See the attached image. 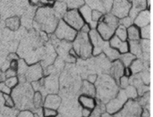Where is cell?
<instances>
[{"mask_svg":"<svg viewBox=\"0 0 153 117\" xmlns=\"http://www.w3.org/2000/svg\"><path fill=\"white\" fill-rule=\"evenodd\" d=\"M96 89V97L101 103L105 104L117 95L119 90V85L110 75L103 74L97 77L95 83Z\"/></svg>","mask_w":153,"mask_h":117,"instance_id":"6da1fadb","label":"cell"},{"mask_svg":"<svg viewBox=\"0 0 153 117\" xmlns=\"http://www.w3.org/2000/svg\"><path fill=\"white\" fill-rule=\"evenodd\" d=\"M34 93L35 91L29 82L20 81L16 87L12 89L11 93L15 107L21 110H30L33 112V97Z\"/></svg>","mask_w":153,"mask_h":117,"instance_id":"7a4b0ae2","label":"cell"},{"mask_svg":"<svg viewBox=\"0 0 153 117\" xmlns=\"http://www.w3.org/2000/svg\"><path fill=\"white\" fill-rule=\"evenodd\" d=\"M59 21L53 10L48 7H40L35 15L36 24L42 30L48 34L54 32Z\"/></svg>","mask_w":153,"mask_h":117,"instance_id":"3957f363","label":"cell"},{"mask_svg":"<svg viewBox=\"0 0 153 117\" xmlns=\"http://www.w3.org/2000/svg\"><path fill=\"white\" fill-rule=\"evenodd\" d=\"M72 48L77 54L78 58L88 59L92 56V45L88 33L79 31L78 33L72 43Z\"/></svg>","mask_w":153,"mask_h":117,"instance_id":"277c9868","label":"cell"},{"mask_svg":"<svg viewBox=\"0 0 153 117\" xmlns=\"http://www.w3.org/2000/svg\"><path fill=\"white\" fill-rule=\"evenodd\" d=\"M128 99V98L127 97L124 89H120L117 95L114 98L109 100L105 104L106 112L109 113V115H115V113H118L119 110L123 109V106L127 103Z\"/></svg>","mask_w":153,"mask_h":117,"instance_id":"5b68a950","label":"cell"},{"mask_svg":"<svg viewBox=\"0 0 153 117\" xmlns=\"http://www.w3.org/2000/svg\"><path fill=\"white\" fill-rule=\"evenodd\" d=\"M78 31L70 27L68 24L64 22V20L60 19L54 30V35L56 38L68 42H73L75 39Z\"/></svg>","mask_w":153,"mask_h":117,"instance_id":"8992f818","label":"cell"},{"mask_svg":"<svg viewBox=\"0 0 153 117\" xmlns=\"http://www.w3.org/2000/svg\"><path fill=\"white\" fill-rule=\"evenodd\" d=\"M59 90V81L58 76L54 74H48L42 78V86L40 92L43 97L48 94H57Z\"/></svg>","mask_w":153,"mask_h":117,"instance_id":"52a82bcc","label":"cell"},{"mask_svg":"<svg viewBox=\"0 0 153 117\" xmlns=\"http://www.w3.org/2000/svg\"><path fill=\"white\" fill-rule=\"evenodd\" d=\"M62 19L70 27L77 31H79L85 24L83 18L82 17L78 10H68L64 15Z\"/></svg>","mask_w":153,"mask_h":117,"instance_id":"ba28073f","label":"cell"},{"mask_svg":"<svg viewBox=\"0 0 153 117\" xmlns=\"http://www.w3.org/2000/svg\"><path fill=\"white\" fill-rule=\"evenodd\" d=\"M131 4L128 0H114L111 7V14L119 19L128 16Z\"/></svg>","mask_w":153,"mask_h":117,"instance_id":"9c48e42d","label":"cell"},{"mask_svg":"<svg viewBox=\"0 0 153 117\" xmlns=\"http://www.w3.org/2000/svg\"><path fill=\"white\" fill-rule=\"evenodd\" d=\"M44 70L40 63H35L29 65L24 78L27 82H33L41 79L43 78Z\"/></svg>","mask_w":153,"mask_h":117,"instance_id":"30bf717a","label":"cell"},{"mask_svg":"<svg viewBox=\"0 0 153 117\" xmlns=\"http://www.w3.org/2000/svg\"><path fill=\"white\" fill-rule=\"evenodd\" d=\"M102 19L103 17L101 18V19L99 21L98 23H97L96 30L104 41H108L114 35L115 30L116 29L104 22V21H102Z\"/></svg>","mask_w":153,"mask_h":117,"instance_id":"8fae6325","label":"cell"},{"mask_svg":"<svg viewBox=\"0 0 153 117\" xmlns=\"http://www.w3.org/2000/svg\"><path fill=\"white\" fill-rule=\"evenodd\" d=\"M125 67L119 59L111 61L109 68V73L119 85V80L123 76Z\"/></svg>","mask_w":153,"mask_h":117,"instance_id":"7c38bea8","label":"cell"},{"mask_svg":"<svg viewBox=\"0 0 153 117\" xmlns=\"http://www.w3.org/2000/svg\"><path fill=\"white\" fill-rule=\"evenodd\" d=\"M108 41L110 47L118 51L120 54L128 52V42L127 41H122L115 35H114Z\"/></svg>","mask_w":153,"mask_h":117,"instance_id":"4fadbf2b","label":"cell"},{"mask_svg":"<svg viewBox=\"0 0 153 117\" xmlns=\"http://www.w3.org/2000/svg\"><path fill=\"white\" fill-rule=\"evenodd\" d=\"M62 97L57 94H48L44 97L43 107L50 108L54 110L59 109L61 103Z\"/></svg>","mask_w":153,"mask_h":117,"instance_id":"5bb4252c","label":"cell"},{"mask_svg":"<svg viewBox=\"0 0 153 117\" xmlns=\"http://www.w3.org/2000/svg\"><path fill=\"white\" fill-rule=\"evenodd\" d=\"M133 23L139 28L151 24V11L147 9L140 11L134 19Z\"/></svg>","mask_w":153,"mask_h":117,"instance_id":"9a60e30c","label":"cell"},{"mask_svg":"<svg viewBox=\"0 0 153 117\" xmlns=\"http://www.w3.org/2000/svg\"><path fill=\"white\" fill-rule=\"evenodd\" d=\"M79 12L82 17L83 18L85 23H87L90 25L91 29L96 28L97 23L94 22L91 18V9L88 5H84L79 9Z\"/></svg>","mask_w":153,"mask_h":117,"instance_id":"2e32d148","label":"cell"},{"mask_svg":"<svg viewBox=\"0 0 153 117\" xmlns=\"http://www.w3.org/2000/svg\"><path fill=\"white\" fill-rule=\"evenodd\" d=\"M78 103L82 108H86L90 110H94L97 104V101L94 97H91L87 95H79L78 99Z\"/></svg>","mask_w":153,"mask_h":117,"instance_id":"e0dca14e","label":"cell"},{"mask_svg":"<svg viewBox=\"0 0 153 117\" xmlns=\"http://www.w3.org/2000/svg\"><path fill=\"white\" fill-rule=\"evenodd\" d=\"M80 91L82 95H87V96H90L91 97H96V89L95 85L88 82L87 80H84L82 82Z\"/></svg>","mask_w":153,"mask_h":117,"instance_id":"ac0fdd59","label":"cell"},{"mask_svg":"<svg viewBox=\"0 0 153 117\" xmlns=\"http://www.w3.org/2000/svg\"><path fill=\"white\" fill-rule=\"evenodd\" d=\"M128 52L135 56L137 58H141L143 52L140 41H128Z\"/></svg>","mask_w":153,"mask_h":117,"instance_id":"d6986e66","label":"cell"},{"mask_svg":"<svg viewBox=\"0 0 153 117\" xmlns=\"http://www.w3.org/2000/svg\"><path fill=\"white\" fill-rule=\"evenodd\" d=\"M54 10L53 11L55 15L59 18L61 17H64L66 11H68V7L66 3L62 1H56L54 4Z\"/></svg>","mask_w":153,"mask_h":117,"instance_id":"ffe728a7","label":"cell"},{"mask_svg":"<svg viewBox=\"0 0 153 117\" xmlns=\"http://www.w3.org/2000/svg\"><path fill=\"white\" fill-rule=\"evenodd\" d=\"M127 40L128 41H140V29L134 24L128 27L127 29Z\"/></svg>","mask_w":153,"mask_h":117,"instance_id":"44dd1931","label":"cell"},{"mask_svg":"<svg viewBox=\"0 0 153 117\" xmlns=\"http://www.w3.org/2000/svg\"><path fill=\"white\" fill-rule=\"evenodd\" d=\"M145 64L146 63L144 62V61L141 60V58H136L129 66L133 75L137 74V73L143 72L144 68H145Z\"/></svg>","mask_w":153,"mask_h":117,"instance_id":"7402d4cb","label":"cell"},{"mask_svg":"<svg viewBox=\"0 0 153 117\" xmlns=\"http://www.w3.org/2000/svg\"><path fill=\"white\" fill-rule=\"evenodd\" d=\"M43 103H44V97L43 95L40 91H35L34 95L33 97V104L34 107L35 112L36 109H42L43 107Z\"/></svg>","mask_w":153,"mask_h":117,"instance_id":"603a6c76","label":"cell"},{"mask_svg":"<svg viewBox=\"0 0 153 117\" xmlns=\"http://www.w3.org/2000/svg\"><path fill=\"white\" fill-rule=\"evenodd\" d=\"M137 57L134 56L133 54L130 53L129 52H127V53L120 54L118 59L121 61V62L123 64L125 67H129L131 64H132L133 61L135 60Z\"/></svg>","mask_w":153,"mask_h":117,"instance_id":"cb8c5ba5","label":"cell"},{"mask_svg":"<svg viewBox=\"0 0 153 117\" xmlns=\"http://www.w3.org/2000/svg\"><path fill=\"white\" fill-rule=\"evenodd\" d=\"M137 102L143 109H146L151 111V97H150V91L144 94L143 96L140 97Z\"/></svg>","mask_w":153,"mask_h":117,"instance_id":"d4e9b609","label":"cell"},{"mask_svg":"<svg viewBox=\"0 0 153 117\" xmlns=\"http://www.w3.org/2000/svg\"><path fill=\"white\" fill-rule=\"evenodd\" d=\"M6 27L11 30H16L20 26V20L17 17H12L5 21Z\"/></svg>","mask_w":153,"mask_h":117,"instance_id":"484cf974","label":"cell"},{"mask_svg":"<svg viewBox=\"0 0 153 117\" xmlns=\"http://www.w3.org/2000/svg\"><path fill=\"white\" fill-rule=\"evenodd\" d=\"M114 35L117 36V38L121 40L122 41H127V28L121 24H119L117 29L115 30Z\"/></svg>","mask_w":153,"mask_h":117,"instance_id":"4316f807","label":"cell"},{"mask_svg":"<svg viewBox=\"0 0 153 117\" xmlns=\"http://www.w3.org/2000/svg\"><path fill=\"white\" fill-rule=\"evenodd\" d=\"M124 91L128 99H137L139 97L137 89L133 85H128L126 88L124 89Z\"/></svg>","mask_w":153,"mask_h":117,"instance_id":"83f0119b","label":"cell"},{"mask_svg":"<svg viewBox=\"0 0 153 117\" xmlns=\"http://www.w3.org/2000/svg\"><path fill=\"white\" fill-rule=\"evenodd\" d=\"M17 110L14 109V108L5 107L0 109V117H17Z\"/></svg>","mask_w":153,"mask_h":117,"instance_id":"f1b7e54d","label":"cell"},{"mask_svg":"<svg viewBox=\"0 0 153 117\" xmlns=\"http://www.w3.org/2000/svg\"><path fill=\"white\" fill-rule=\"evenodd\" d=\"M66 5L69 10H78L84 5V0H69Z\"/></svg>","mask_w":153,"mask_h":117,"instance_id":"f546056e","label":"cell"},{"mask_svg":"<svg viewBox=\"0 0 153 117\" xmlns=\"http://www.w3.org/2000/svg\"><path fill=\"white\" fill-rule=\"evenodd\" d=\"M140 39L151 40V24L140 28Z\"/></svg>","mask_w":153,"mask_h":117,"instance_id":"4dcf8cb0","label":"cell"},{"mask_svg":"<svg viewBox=\"0 0 153 117\" xmlns=\"http://www.w3.org/2000/svg\"><path fill=\"white\" fill-rule=\"evenodd\" d=\"M140 44L143 53H151V40L140 39Z\"/></svg>","mask_w":153,"mask_h":117,"instance_id":"1f68e13d","label":"cell"},{"mask_svg":"<svg viewBox=\"0 0 153 117\" xmlns=\"http://www.w3.org/2000/svg\"><path fill=\"white\" fill-rule=\"evenodd\" d=\"M42 116L43 117H56L59 115V111L57 110L47 107H42Z\"/></svg>","mask_w":153,"mask_h":117,"instance_id":"d6a6232c","label":"cell"},{"mask_svg":"<svg viewBox=\"0 0 153 117\" xmlns=\"http://www.w3.org/2000/svg\"><path fill=\"white\" fill-rule=\"evenodd\" d=\"M4 82L11 89H13V88L16 87L18 84H19V78H18V77L15 76V77H11V78H7L5 80Z\"/></svg>","mask_w":153,"mask_h":117,"instance_id":"836d02e7","label":"cell"},{"mask_svg":"<svg viewBox=\"0 0 153 117\" xmlns=\"http://www.w3.org/2000/svg\"><path fill=\"white\" fill-rule=\"evenodd\" d=\"M3 97H4V106L7 108H15V104L13 97H11V95L3 94Z\"/></svg>","mask_w":153,"mask_h":117,"instance_id":"e575fe53","label":"cell"},{"mask_svg":"<svg viewBox=\"0 0 153 117\" xmlns=\"http://www.w3.org/2000/svg\"><path fill=\"white\" fill-rule=\"evenodd\" d=\"M140 79H141L143 84L146 85H150L151 83V73L149 71H143L139 73Z\"/></svg>","mask_w":153,"mask_h":117,"instance_id":"d590c367","label":"cell"},{"mask_svg":"<svg viewBox=\"0 0 153 117\" xmlns=\"http://www.w3.org/2000/svg\"><path fill=\"white\" fill-rule=\"evenodd\" d=\"M17 117H39L30 110H23L17 113Z\"/></svg>","mask_w":153,"mask_h":117,"instance_id":"8d00e7d4","label":"cell"},{"mask_svg":"<svg viewBox=\"0 0 153 117\" xmlns=\"http://www.w3.org/2000/svg\"><path fill=\"white\" fill-rule=\"evenodd\" d=\"M133 21L134 20L131 19L129 16H127L119 20V24H121L127 29L128 27L133 24Z\"/></svg>","mask_w":153,"mask_h":117,"instance_id":"74e56055","label":"cell"},{"mask_svg":"<svg viewBox=\"0 0 153 117\" xmlns=\"http://www.w3.org/2000/svg\"><path fill=\"white\" fill-rule=\"evenodd\" d=\"M129 85V81H128V78L125 76L121 77L119 80V87L121 89H124L126 88L127 86Z\"/></svg>","mask_w":153,"mask_h":117,"instance_id":"f35d334b","label":"cell"},{"mask_svg":"<svg viewBox=\"0 0 153 117\" xmlns=\"http://www.w3.org/2000/svg\"><path fill=\"white\" fill-rule=\"evenodd\" d=\"M103 17V13L99 10H94L91 12V18L94 22L98 23L101 18Z\"/></svg>","mask_w":153,"mask_h":117,"instance_id":"ab89813d","label":"cell"},{"mask_svg":"<svg viewBox=\"0 0 153 117\" xmlns=\"http://www.w3.org/2000/svg\"><path fill=\"white\" fill-rule=\"evenodd\" d=\"M12 89H10L8 86L5 84L4 81L0 82V93L2 94L11 95Z\"/></svg>","mask_w":153,"mask_h":117,"instance_id":"60d3db41","label":"cell"},{"mask_svg":"<svg viewBox=\"0 0 153 117\" xmlns=\"http://www.w3.org/2000/svg\"><path fill=\"white\" fill-rule=\"evenodd\" d=\"M114 1V0H102V5L103 7L104 10L109 11L111 10Z\"/></svg>","mask_w":153,"mask_h":117,"instance_id":"b9f144b4","label":"cell"},{"mask_svg":"<svg viewBox=\"0 0 153 117\" xmlns=\"http://www.w3.org/2000/svg\"><path fill=\"white\" fill-rule=\"evenodd\" d=\"M5 76L6 79L9 78H11V77L17 76V71L12 70L9 67V68L6 70V71H5Z\"/></svg>","mask_w":153,"mask_h":117,"instance_id":"7bdbcfd3","label":"cell"},{"mask_svg":"<svg viewBox=\"0 0 153 117\" xmlns=\"http://www.w3.org/2000/svg\"><path fill=\"white\" fill-rule=\"evenodd\" d=\"M92 113V110H90L86 108H82L81 110V115L82 117H90Z\"/></svg>","mask_w":153,"mask_h":117,"instance_id":"ee69618b","label":"cell"},{"mask_svg":"<svg viewBox=\"0 0 153 117\" xmlns=\"http://www.w3.org/2000/svg\"><path fill=\"white\" fill-rule=\"evenodd\" d=\"M97 77H98V76L96 75V74H90V75L88 76L87 81L88 82L91 83V84H94L95 83H96L97 79Z\"/></svg>","mask_w":153,"mask_h":117,"instance_id":"f6af8a7d","label":"cell"},{"mask_svg":"<svg viewBox=\"0 0 153 117\" xmlns=\"http://www.w3.org/2000/svg\"><path fill=\"white\" fill-rule=\"evenodd\" d=\"M10 68L17 71L18 68V60H12L10 63Z\"/></svg>","mask_w":153,"mask_h":117,"instance_id":"bcb514c9","label":"cell"},{"mask_svg":"<svg viewBox=\"0 0 153 117\" xmlns=\"http://www.w3.org/2000/svg\"><path fill=\"white\" fill-rule=\"evenodd\" d=\"M90 29L91 28H90V27L89 24H87V23H85L84 25H83V27H82V29H80V30H79V31L88 34V33H89L90 30H91Z\"/></svg>","mask_w":153,"mask_h":117,"instance_id":"7dc6e473","label":"cell"},{"mask_svg":"<svg viewBox=\"0 0 153 117\" xmlns=\"http://www.w3.org/2000/svg\"><path fill=\"white\" fill-rule=\"evenodd\" d=\"M7 58H8V60H10V61L12 60H19V56H18L17 54H15V53H11L9 54Z\"/></svg>","mask_w":153,"mask_h":117,"instance_id":"c3c4849f","label":"cell"},{"mask_svg":"<svg viewBox=\"0 0 153 117\" xmlns=\"http://www.w3.org/2000/svg\"><path fill=\"white\" fill-rule=\"evenodd\" d=\"M133 75L132 72H131V71L129 68V67H125V70H124V73H123V76L128 77V78H130V77Z\"/></svg>","mask_w":153,"mask_h":117,"instance_id":"681fc988","label":"cell"},{"mask_svg":"<svg viewBox=\"0 0 153 117\" xmlns=\"http://www.w3.org/2000/svg\"><path fill=\"white\" fill-rule=\"evenodd\" d=\"M150 112L151 111H149V110L147 109H143L141 115H140V116H141L142 117H151V113H150Z\"/></svg>","mask_w":153,"mask_h":117,"instance_id":"f907efd6","label":"cell"},{"mask_svg":"<svg viewBox=\"0 0 153 117\" xmlns=\"http://www.w3.org/2000/svg\"><path fill=\"white\" fill-rule=\"evenodd\" d=\"M30 4L33 5H41V0H29Z\"/></svg>","mask_w":153,"mask_h":117,"instance_id":"816d5d0a","label":"cell"},{"mask_svg":"<svg viewBox=\"0 0 153 117\" xmlns=\"http://www.w3.org/2000/svg\"><path fill=\"white\" fill-rule=\"evenodd\" d=\"M4 105V97H3V94L0 93V109L3 107Z\"/></svg>","mask_w":153,"mask_h":117,"instance_id":"f5cc1de1","label":"cell"},{"mask_svg":"<svg viewBox=\"0 0 153 117\" xmlns=\"http://www.w3.org/2000/svg\"><path fill=\"white\" fill-rule=\"evenodd\" d=\"M101 117H114V116L111 115H109V113H108L107 112L103 113Z\"/></svg>","mask_w":153,"mask_h":117,"instance_id":"db71d44e","label":"cell"},{"mask_svg":"<svg viewBox=\"0 0 153 117\" xmlns=\"http://www.w3.org/2000/svg\"><path fill=\"white\" fill-rule=\"evenodd\" d=\"M68 1H69V0H56V1H62L64 3H66Z\"/></svg>","mask_w":153,"mask_h":117,"instance_id":"11a10c76","label":"cell"},{"mask_svg":"<svg viewBox=\"0 0 153 117\" xmlns=\"http://www.w3.org/2000/svg\"><path fill=\"white\" fill-rule=\"evenodd\" d=\"M137 117H142L141 116H137Z\"/></svg>","mask_w":153,"mask_h":117,"instance_id":"9f6ffc18","label":"cell"},{"mask_svg":"<svg viewBox=\"0 0 153 117\" xmlns=\"http://www.w3.org/2000/svg\"><path fill=\"white\" fill-rule=\"evenodd\" d=\"M58 117H60V115H58Z\"/></svg>","mask_w":153,"mask_h":117,"instance_id":"6f0895ef","label":"cell"}]
</instances>
